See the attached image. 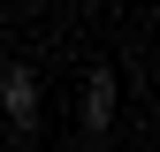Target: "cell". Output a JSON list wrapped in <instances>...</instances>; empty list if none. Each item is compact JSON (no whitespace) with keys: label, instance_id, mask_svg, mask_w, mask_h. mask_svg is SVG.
I'll return each instance as SVG.
<instances>
[{"label":"cell","instance_id":"cell-1","mask_svg":"<svg viewBox=\"0 0 160 152\" xmlns=\"http://www.w3.org/2000/svg\"><path fill=\"white\" fill-rule=\"evenodd\" d=\"M76 129H84V145H107V137H114V69H107V61H92V69H84Z\"/></svg>","mask_w":160,"mask_h":152},{"label":"cell","instance_id":"cell-2","mask_svg":"<svg viewBox=\"0 0 160 152\" xmlns=\"http://www.w3.org/2000/svg\"><path fill=\"white\" fill-rule=\"evenodd\" d=\"M38 99H46L38 69L31 61H0V114L8 122H38Z\"/></svg>","mask_w":160,"mask_h":152},{"label":"cell","instance_id":"cell-3","mask_svg":"<svg viewBox=\"0 0 160 152\" xmlns=\"http://www.w3.org/2000/svg\"><path fill=\"white\" fill-rule=\"evenodd\" d=\"M61 8H76V0H61Z\"/></svg>","mask_w":160,"mask_h":152}]
</instances>
